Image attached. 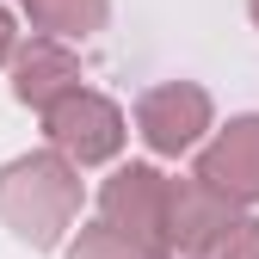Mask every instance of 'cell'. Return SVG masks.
I'll return each mask as SVG.
<instances>
[{
	"mask_svg": "<svg viewBox=\"0 0 259 259\" xmlns=\"http://www.w3.org/2000/svg\"><path fill=\"white\" fill-rule=\"evenodd\" d=\"M37 117H44V142H50L56 154H68L80 173H87V167H111V160L123 154V142H130L123 105L105 99V93L87 87V80L68 87L62 99H50Z\"/></svg>",
	"mask_w": 259,
	"mask_h": 259,
	"instance_id": "2",
	"label": "cell"
},
{
	"mask_svg": "<svg viewBox=\"0 0 259 259\" xmlns=\"http://www.w3.org/2000/svg\"><path fill=\"white\" fill-rule=\"evenodd\" d=\"M7 74H13V99L19 105H31V111H44L50 99H62L68 87H80L87 74H80V56H74V44H56V37H31L13 50V62H7Z\"/></svg>",
	"mask_w": 259,
	"mask_h": 259,
	"instance_id": "6",
	"label": "cell"
},
{
	"mask_svg": "<svg viewBox=\"0 0 259 259\" xmlns=\"http://www.w3.org/2000/svg\"><path fill=\"white\" fill-rule=\"evenodd\" d=\"M185 259H259V216L253 210H235L210 241H198Z\"/></svg>",
	"mask_w": 259,
	"mask_h": 259,
	"instance_id": "10",
	"label": "cell"
},
{
	"mask_svg": "<svg viewBox=\"0 0 259 259\" xmlns=\"http://www.w3.org/2000/svg\"><path fill=\"white\" fill-rule=\"evenodd\" d=\"M229 216H235V204L216 198L204 179H191V173L173 179V185H167V247H173V259H185L198 241H210Z\"/></svg>",
	"mask_w": 259,
	"mask_h": 259,
	"instance_id": "7",
	"label": "cell"
},
{
	"mask_svg": "<svg viewBox=\"0 0 259 259\" xmlns=\"http://www.w3.org/2000/svg\"><path fill=\"white\" fill-rule=\"evenodd\" d=\"M62 259H167V253H154V247H142V241H130V235H117L111 222H74V235L62 241Z\"/></svg>",
	"mask_w": 259,
	"mask_h": 259,
	"instance_id": "9",
	"label": "cell"
},
{
	"mask_svg": "<svg viewBox=\"0 0 259 259\" xmlns=\"http://www.w3.org/2000/svg\"><path fill=\"white\" fill-rule=\"evenodd\" d=\"M167 185H173V173H160L154 160L111 167V179L99 185V222H111L117 235L173 259V247H167Z\"/></svg>",
	"mask_w": 259,
	"mask_h": 259,
	"instance_id": "4",
	"label": "cell"
},
{
	"mask_svg": "<svg viewBox=\"0 0 259 259\" xmlns=\"http://www.w3.org/2000/svg\"><path fill=\"white\" fill-rule=\"evenodd\" d=\"M136 136L154 160H179L191 154L204 136H210V123H216V99H210V87L198 80H160L148 87L142 99H136Z\"/></svg>",
	"mask_w": 259,
	"mask_h": 259,
	"instance_id": "3",
	"label": "cell"
},
{
	"mask_svg": "<svg viewBox=\"0 0 259 259\" xmlns=\"http://www.w3.org/2000/svg\"><path fill=\"white\" fill-rule=\"evenodd\" d=\"M247 13H253V25H259V0H247Z\"/></svg>",
	"mask_w": 259,
	"mask_h": 259,
	"instance_id": "12",
	"label": "cell"
},
{
	"mask_svg": "<svg viewBox=\"0 0 259 259\" xmlns=\"http://www.w3.org/2000/svg\"><path fill=\"white\" fill-rule=\"evenodd\" d=\"M87 210V179L68 154L25 148L13 160H0V229L31 253H56L74 235V222Z\"/></svg>",
	"mask_w": 259,
	"mask_h": 259,
	"instance_id": "1",
	"label": "cell"
},
{
	"mask_svg": "<svg viewBox=\"0 0 259 259\" xmlns=\"http://www.w3.org/2000/svg\"><path fill=\"white\" fill-rule=\"evenodd\" d=\"M191 179H204L235 210H253L259 204V111L210 123V136L191 148Z\"/></svg>",
	"mask_w": 259,
	"mask_h": 259,
	"instance_id": "5",
	"label": "cell"
},
{
	"mask_svg": "<svg viewBox=\"0 0 259 259\" xmlns=\"http://www.w3.org/2000/svg\"><path fill=\"white\" fill-rule=\"evenodd\" d=\"M25 44V31H19V13L13 7H0V68H7V62H13V50Z\"/></svg>",
	"mask_w": 259,
	"mask_h": 259,
	"instance_id": "11",
	"label": "cell"
},
{
	"mask_svg": "<svg viewBox=\"0 0 259 259\" xmlns=\"http://www.w3.org/2000/svg\"><path fill=\"white\" fill-rule=\"evenodd\" d=\"M19 19L37 31V37H56V44H87L105 31V13L111 0H13Z\"/></svg>",
	"mask_w": 259,
	"mask_h": 259,
	"instance_id": "8",
	"label": "cell"
}]
</instances>
